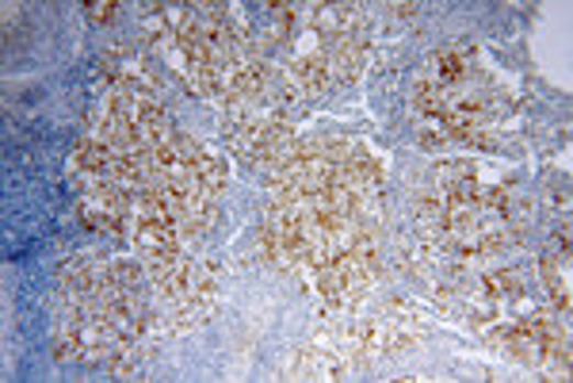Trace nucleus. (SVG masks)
I'll use <instances>...</instances> for the list:
<instances>
[{
  "mask_svg": "<svg viewBox=\"0 0 573 383\" xmlns=\"http://www.w3.org/2000/svg\"><path fill=\"white\" fill-rule=\"evenodd\" d=\"M77 215L88 230H108V234H131L134 227L131 196L115 185L77 192Z\"/></svg>",
  "mask_w": 573,
  "mask_h": 383,
  "instance_id": "1",
  "label": "nucleus"
},
{
  "mask_svg": "<svg viewBox=\"0 0 573 383\" xmlns=\"http://www.w3.org/2000/svg\"><path fill=\"white\" fill-rule=\"evenodd\" d=\"M326 54H329V69H333V81H360L363 74V62H367V43L363 35H341L333 43H326Z\"/></svg>",
  "mask_w": 573,
  "mask_h": 383,
  "instance_id": "3",
  "label": "nucleus"
},
{
  "mask_svg": "<svg viewBox=\"0 0 573 383\" xmlns=\"http://www.w3.org/2000/svg\"><path fill=\"white\" fill-rule=\"evenodd\" d=\"M356 369L352 361H344L341 353L326 346H302L295 357L284 361L287 380H349V372Z\"/></svg>",
  "mask_w": 573,
  "mask_h": 383,
  "instance_id": "2",
  "label": "nucleus"
},
{
  "mask_svg": "<svg viewBox=\"0 0 573 383\" xmlns=\"http://www.w3.org/2000/svg\"><path fill=\"white\" fill-rule=\"evenodd\" d=\"M386 8H394V15H398V20H414V15H417V4H406V0H401V4H386Z\"/></svg>",
  "mask_w": 573,
  "mask_h": 383,
  "instance_id": "7",
  "label": "nucleus"
},
{
  "mask_svg": "<svg viewBox=\"0 0 573 383\" xmlns=\"http://www.w3.org/2000/svg\"><path fill=\"white\" fill-rule=\"evenodd\" d=\"M383 185V162H378L371 150L363 146H352L349 162L341 165V188H352V192H375Z\"/></svg>",
  "mask_w": 573,
  "mask_h": 383,
  "instance_id": "4",
  "label": "nucleus"
},
{
  "mask_svg": "<svg viewBox=\"0 0 573 383\" xmlns=\"http://www.w3.org/2000/svg\"><path fill=\"white\" fill-rule=\"evenodd\" d=\"M409 108L417 111L421 119H443V108H448V89L432 77H417L414 92H409Z\"/></svg>",
  "mask_w": 573,
  "mask_h": 383,
  "instance_id": "5",
  "label": "nucleus"
},
{
  "mask_svg": "<svg viewBox=\"0 0 573 383\" xmlns=\"http://www.w3.org/2000/svg\"><path fill=\"white\" fill-rule=\"evenodd\" d=\"M85 8H88V20H96V23H111L119 15L115 0H92V4H85Z\"/></svg>",
  "mask_w": 573,
  "mask_h": 383,
  "instance_id": "6",
  "label": "nucleus"
}]
</instances>
